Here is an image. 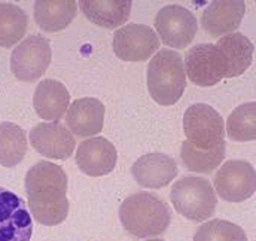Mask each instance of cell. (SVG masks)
Masks as SVG:
<instances>
[{
	"mask_svg": "<svg viewBox=\"0 0 256 241\" xmlns=\"http://www.w3.org/2000/svg\"><path fill=\"white\" fill-rule=\"evenodd\" d=\"M28 208L38 224L56 226L68 214L67 176L64 170L50 161H39L26 174Z\"/></svg>",
	"mask_w": 256,
	"mask_h": 241,
	"instance_id": "1",
	"label": "cell"
},
{
	"mask_svg": "<svg viewBox=\"0 0 256 241\" xmlns=\"http://www.w3.org/2000/svg\"><path fill=\"white\" fill-rule=\"evenodd\" d=\"M122 226L136 238L161 236L167 231L172 214L168 206L150 192H137L120 207Z\"/></svg>",
	"mask_w": 256,
	"mask_h": 241,
	"instance_id": "2",
	"label": "cell"
},
{
	"mask_svg": "<svg viewBox=\"0 0 256 241\" xmlns=\"http://www.w3.org/2000/svg\"><path fill=\"white\" fill-rule=\"evenodd\" d=\"M186 88V73L179 52L158 51L148 64V90L161 106L176 104Z\"/></svg>",
	"mask_w": 256,
	"mask_h": 241,
	"instance_id": "3",
	"label": "cell"
},
{
	"mask_svg": "<svg viewBox=\"0 0 256 241\" xmlns=\"http://www.w3.org/2000/svg\"><path fill=\"white\" fill-rule=\"evenodd\" d=\"M170 200L179 214L194 222L210 219L218 206L213 184L210 180L198 176H190L176 182L172 188Z\"/></svg>",
	"mask_w": 256,
	"mask_h": 241,
	"instance_id": "4",
	"label": "cell"
},
{
	"mask_svg": "<svg viewBox=\"0 0 256 241\" xmlns=\"http://www.w3.org/2000/svg\"><path fill=\"white\" fill-rule=\"evenodd\" d=\"M186 142L196 149H212L225 142V122L212 106L196 103L184 115Z\"/></svg>",
	"mask_w": 256,
	"mask_h": 241,
	"instance_id": "5",
	"label": "cell"
},
{
	"mask_svg": "<svg viewBox=\"0 0 256 241\" xmlns=\"http://www.w3.org/2000/svg\"><path fill=\"white\" fill-rule=\"evenodd\" d=\"M52 51L50 40L40 34L24 39L10 54V72L24 82H34L51 64Z\"/></svg>",
	"mask_w": 256,
	"mask_h": 241,
	"instance_id": "6",
	"label": "cell"
},
{
	"mask_svg": "<svg viewBox=\"0 0 256 241\" xmlns=\"http://www.w3.org/2000/svg\"><path fill=\"white\" fill-rule=\"evenodd\" d=\"M155 30L160 42L162 40L167 46L184 50L194 40L198 22L190 9L179 4H168L156 14Z\"/></svg>",
	"mask_w": 256,
	"mask_h": 241,
	"instance_id": "7",
	"label": "cell"
},
{
	"mask_svg": "<svg viewBox=\"0 0 256 241\" xmlns=\"http://www.w3.org/2000/svg\"><path fill=\"white\" fill-rule=\"evenodd\" d=\"M216 194L228 202H242L249 200L256 189L254 166L248 161H226L214 176Z\"/></svg>",
	"mask_w": 256,
	"mask_h": 241,
	"instance_id": "8",
	"label": "cell"
},
{
	"mask_svg": "<svg viewBox=\"0 0 256 241\" xmlns=\"http://www.w3.org/2000/svg\"><path fill=\"white\" fill-rule=\"evenodd\" d=\"M160 39L154 28L143 24H127L114 33L112 48L122 61H144L160 50Z\"/></svg>",
	"mask_w": 256,
	"mask_h": 241,
	"instance_id": "9",
	"label": "cell"
},
{
	"mask_svg": "<svg viewBox=\"0 0 256 241\" xmlns=\"http://www.w3.org/2000/svg\"><path fill=\"white\" fill-rule=\"evenodd\" d=\"M33 219L22 198L0 186V241H30Z\"/></svg>",
	"mask_w": 256,
	"mask_h": 241,
	"instance_id": "10",
	"label": "cell"
},
{
	"mask_svg": "<svg viewBox=\"0 0 256 241\" xmlns=\"http://www.w3.org/2000/svg\"><path fill=\"white\" fill-rule=\"evenodd\" d=\"M28 138L34 150L50 160H67L76 148L74 137L58 120L38 124L30 130Z\"/></svg>",
	"mask_w": 256,
	"mask_h": 241,
	"instance_id": "11",
	"label": "cell"
},
{
	"mask_svg": "<svg viewBox=\"0 0 256 241\" xmlns=\"http://www.w3.org/2000/svg\"><path fill=\"white\" fill-rule=\"evenodd\" d=\"M118 160V152L114 143L104 137H91L76 149V164L82 173L91 178L106 176L114 172Z\"/></svg>",
	"mask_w": 256,
	"mask_h": 241,
	"instance_id": "12",
	"label": "cell"
},
{
	"mask_svg": "<svg viewBox=\"0 0 256 241\" xmlns=\"http://www.w3.org/2000/svg\"><path fill=\"white\" fill-rule=\"evenodd\" d=\"M185 73L198 86H214L224 79L222 64L212 44H198L185 54Z\"/></svg>",
	"mask_w": 256,
	"mask_h": 241,
	"instance_id": "13",
	"label": "cell"
},
{
	"mask_svg": "<svg viewBox=\"0 0 256 241\" xmlns=\"http://www.w3.org/2000/svg\"><path fill=\"white\" fill-rule=\"evenodd\" d=\"M134 180L143 188L161 189L176 179L179 170L178 162L166 154H146L140 156L131 167Z\"/></svg>",
	"mask_w": 256,
	"mask_h": 241,
	"instance_id": "14",
	"label": "cell"
},
{
	"mask_svg": "<svg viewBox=\"0 0 256 241\" xmlns=\"http://www.w3.org/2000/svg\"><path fill=\"white\" fill-rule=\"evenodd\" d=\"M214 50L222 64L224 78H237L243 74L254 61V44L242 33L222 36Z\"/></svg>",
	"mask_w": 256,
	"mask_h": 241,
	"instance_id": "15",
	"label": "cell"
},
{
	"mask_svg": "<svg viewBox=\"0 0 256 241\" xmlns=\"http://www.w3.org/2000/svg\"><path fill=\"white\" fill-rule=\"evenodd\" d=\"M246 3L238 0H214L202 12V28L212 36H226L236 32L244 16Z\"/></svg>",
	"mask_w": 256,
	"mask_h": 241,
	"instance_id": "16",
	"label": "cell"
},
{
	"mask_svg": "<svg viewBox=\"0 0 256 241\" xmlns=\"http://www.w3.org/2000/svg\"><path fill=\"white\" fill-rule=\"evenodd\" d=\"M104 104L94 97L78 98L66 112V124L72 134L78 137L96 136L103 130Z\"/></svg>",
	"mask_w": 256,
	"mask_h": 241,
	"instance_id": "17",
	"label": "cell"
},
{
	"mask_svg": "<svg viewBox=\"0 0 256 241\" xmlns=\"http://www.w3.org/2000/svg\"><path fill=\"white\" fill-rule=\"evenodd\" d=\"M33 106L36 114L45 120H58L70 106V94L62 82L56 79L40 80L34 90Z\"/></svg>",
	"mask_w": 256,
	"mask_h": 241,
	"instance_id": "18",
	"label": "cell"
},
{
	"mask_svg": "<svg viewBox=\"0 0 256 241\" xmlns=\"http://www.w3.org/2000/svg\"><path fill=\"white\" fill-rule=\"evenodd\" d=\"M82 14L96 26L118 28L126 24L131 12V0H80Z\"/></svg>",
	"mask_w": 256,
	"mask_h": 241,
	"instance_id": "19",
	"label": "cell"
},
{
	"mask_svg": "<svg viewBox=\"0 0 256 241\" xmlns=\"http://www.w3.org/2000/svg\"><path fill=\"white\" fill-rule=\"evenodd\" d=\"M76 10L78 3L74 0H38L34 3V21L45 32H62L74 20Z\"/></svg>",
	"mask_w": 256,
	"mask_h": 241,
	"instance_id": "20",
	"label": "cell"
},
{
	"mask_svg": "<svg viewBox=\"0 0 256 241\" xmlns=\"http://www.w3.org/2000/svg\"><path fill=\"white\" fill-rule=\"evenodd\" d=\"M27 152L26 131L12 122L0 124V166L15 167L18 166Z\"/></svg>",
	"mask_w": 256,
	"mask_h": 241,
	"instance_id": "21",
	"label": "cell"
},
{
	"mask_svg": "<svg viewBox=\"0 0 256 241\" xmlns=\"http://www.w3.org/2000/svg\"><path fill=\"white\" fill-rule=\"evenodd\" d=\"M28 27L27 14L14 3H0V46L12 48L22 40Z\"/></svg>",
	"mask_w": 256,
	"mask_h": 241,
	"instance_id": "22",
	"label": "cell"
},
{
	"mask_svg": "<svg viewBox=\"0 0 256 241\" xmlns=\"http://www.w3.org/2000/svg\"><path fill=\"white\" fill-rule=\"evenodd\" d=\"M226 144L225 142L212 148V149H196L191 146L186 140L182 143L180 158L184 166L195 173H212L214 172L222 161L225 160Z\"/></svg>",
	"mask_w": 256,
	"mask_h": 241,
	"instance_id": "23",
	"label": "cell"
},
{
	"mask_svg": "<svg viewBox=\"0 0 256 241\" xmlns=\"http://www.w3.org/2000/svg\"><path fill=\"white\" fill-rule=\"evenodd\" d=\"M226 134L234 142H254L256 138V103H244L234 109L226 120Z\"/></svg>",
	"mask_w": 256,
	"mask_h": 241,
	"instance_id": "24",
	"label": "cell"
},
{
	"mask_svg": "<svg viewBox=\"0 0 256 241\" xmlns=\"http://www.w3.org/2000/svg\"><path fill=\"white\" fill-rule=\"evenodd\" d=\"M194 241H248V236L243 228L232 222L213 219L196 230Z\"/></svg>",
	"mask_w": 256,
	"mask_h": 241,
	"instance_id": "25",
	"label": "cell"
},
{
	"mask_svg": "<svg viewBox=\"0 0 256 241\" xmlns=\"http://www.w3.org/2000/svg\"><path fill=\"white\" fill-rule=\"evenodd\" d=\"M146 241H164V240H161V238H152V240H146Z\"/></svg>",
	"mask_w": 256,
	"mask_h": 241,
	"instance_id": "26",
	"label": "cell"
}]
</instances>
